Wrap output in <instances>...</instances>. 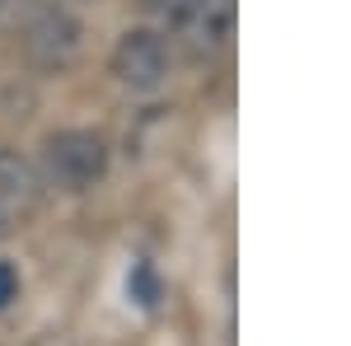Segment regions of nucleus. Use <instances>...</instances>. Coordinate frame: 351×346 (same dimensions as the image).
Masks as SVG:
<instances>
[{
    "instance_id": "1",
    "label": "nucleus",
    "mask_w": 351,
    "mask_h": 346,
    "mask_svg": "<svg viewBox=\"0 0 351 346\" xmlns=\"http://www.w3.org/2000/svg\"><path fill=\"white\" fill-rule=\"evenodd\" d=\"M108 173V140L94 132H56L43 140V178L66 192H84Z\"/></svg>"
},
{
    "instance_id": "8",
    "label": "nucleus",
    "mask_w": 351,
    "mask_h": 346,
    "mask_svg": "<svg viewBox=\"0 0 351 346\" xmlns=\"http://www.w3.org/2000/svg\"><path fill=\"white\" fill-rule=\"evenodd\" d=\"M10 230H14V225H10V220H5V215H0V239H5V234H10Z\"/></svg>"
},
{
    "instance_id": "4",
    "label": "nucleus",
    "mask_w": 351,
    "mask_h": 346,
    "mask_svg": "<svg viewBox=\"0 0 351 346\" xmlns=\"http://www.w3.org/2000/svg\"><path fill=\"white\" fill-rule=\"evenodd\" d=\"M80 38H84V28L66 10H38L24 28V52L43 71H61V66H71L80 56Z\"/></svg>"
},
{
    "instance_id": "3",
    "label": "nucleus",
    "mask_w": 351,
    "mask_h": 346,
    "mask_svg": "<svg viewBox=\"0 0 351 346\" xmlns=\"http://www.w3.org/2000/svg\"><path fill=\"white\" fill-rule=\"evenodd\" d=\"M112 75L136 89V94H150L160 89L164 75H169V42H164L155 28H132L117 38L112 47Z\"/></svg>"
},
{
    "instance_id": "5",
    "label": "nucleus",
    "mask_w": 351,
    "mask_h": 346,
    "mask_svg": "<svg viewBox=\"0 0 351 346\" xmlns=\"http://www.w3.org/2000/svg\"><path fill=\"white\" fill-rule=\"evenodd\" d=\"M38 201H43V173L24 155L0 150V215L10 225H24L38 211Z\"/></svg>"
},
{
    "instance_id": "7",
    "label": "nucleus",
    "mask_w": 351,
    "mask_h": 346,
    "mask_svg": "<svg viewBox=\"0 0 351 346\" xmlns=\"http://www.w3.org/2000/svg\"><path fill=\"white\" fill-rule=\"evenodd\" d=\"M132 291L141 295V304H155V276H150L145 267H136V271H132Z\"/></svg>"
},
{
    "instance_id": "2",
    "label": "nucleus",
    "mask_w": 351,
    "mask_h": 346,
    "mask_svg": "<svg viewBox=\"0 0 351 346\" xmlns=\"http://www.w3.org/2000/svg\"><path fill=\"white\" fill-rule=\"evenodd\" d=\"M192 52H216L234 33V0H155Z\"/></svg>"
},
{
    "instance_id": "6",
    "label": "nucleus",
    "mask_w": 351,
    "mask_h": 346,
    "mask_svg": "<svg viewBox=\"0 0 351 346\" xmlns=\"http://www.w3.org/2000/svg\"><path fill=\"white\" fill-rule=\"evenodd\" d=\"M14 299H19V267L0 262V309H10Z\"/></svg>"
}]
</instances>
